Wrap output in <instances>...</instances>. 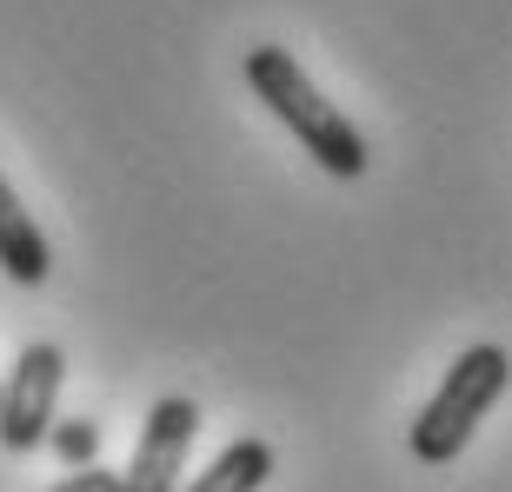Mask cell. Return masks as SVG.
Instances as JSON below:
<instances>
[{
	"instance_id": "277c9868",
	"label": "cell",
	"mask_w": 512,
	"mask_h": 492,
	"mask_svg": "<svg viewBox=\"0 0 512 492\" xmlns=\"http://www.w3.org/2000/svg\"><path fill=\"white\" fill-rule=\"evenodd\" d=\"M193 433H200V406H193L187 393L153 399L147 426H140V439H133V466L120 473V492H180Z\"/></svg>"
},
{
	"instance_id": "8992f818",
	"label": "cell",
	"mask_w": 512,
	"mask_h": 492,
	"mask_svg": "<svg viewBox=\"0 0 512 492\" xmlns=\"http://www.w3.org/2000/svg\"><path fill=\"white\" fill-rule=\"evenodd\" d=\"M273 466H280V453H273L266 439H233L227 453L213 459L207 473H193L180 492H260L266 479H273Z\"/></svg>"
},
{
	"instance_id": "6da1fadb",
	"label": "cell",
	"mask_w": 512,
	"mask_h": 492,
	"mask_svg": "<svg viewBox=\"0 0 512 492\" xmlns=\"http://www.w3.org/2000/svg\"><path fill=\"white\" fill-rule=\"evenodd\" d=\"M247 87H253V100H260L266 114L280 120L293 140H300L313 160H320L333 180H360L366 173V140H360V127L333 107V100L306 80V67L286 47H253L247 54Z\"/></svg>"
},
{
	"instance_id": "5b68a950",
	"label": "cell",
	"mask_w": 512,
	"mask_h": 492,
	"mask_svg": "<svg viewBox=\"0 0 512 492\" xmlns=\"http://www.w3.org/2000/svg\"><path fill=\"white\" fill-rule=\"evenodd\" d=\"M0 273L14 286H40L54 273V253H47V233L34 227V213L20 207V193L7 187V173H0Z\"/></svg>"
},
{
	"instance_id": "3957f363",
	"label": "cell",
	"mask_w": 512,
	"mask_h": 492,
	"mask_svg": "<svg viewBox=\"0 0 512 492\" xmlns=\"http://www.w3.org/2000/svg\"><path fill=\"white\" fill-rule=\"evenodd\" d=\"M60 379H67V353H60L54 340L20 346L14 373H7V386H0V446H7V453H34V446H47Z\"/></svg>"
},
{
	"instance_id": "7a4b0ae2",
	"label": "cell",
	"mask_w": 512,
	"mask_h": 492,
	"mask_svg": "<svg viewBox=\"0 0 512 492\" xmlns=\"http://www.w3.org/2000/svg\"><path fill=\"white\" fill-rule=\"evenodd\" d=\"M499 399H506V346L479 340L466 346L453 366H446V379H439V393L426 399V413L413 419V459L419 466H453L459 453H466V439L479 433V419L493 413Z\"/></svg>"
},
{
	"instance_id": "52a82bcc",
	"label": "cell",
	"mask_w": 512,
	"mask_h": 492,
	"mask_svg": "<svg viewBox=\"0 0 512 492\" xmlns=\"http://www.w3.org/2000/svg\"><path fill=\"white\" fill-rule=\"evenodd\" d=\"M47 439L60 446L67 466H94V453H100V426L94 419H60V426H47Z\"/></svg>"
},
{
	"instance_id": "ba28073f",
	"label": "cell",
	"mask_w": 512,
	"mask_h": 492,
	"mask_svg": "<svg viewBox=\"0 0 512 492\" xmlns=\"http://www.w3.org/2000/svg\"><path fill=\"white\" fill-rule=\"evenodd\" d=\"M54 492H120V473H107V466H80V473H67Z\"/></svg>"
}]
</instances>
